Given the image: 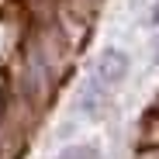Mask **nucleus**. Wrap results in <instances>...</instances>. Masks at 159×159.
<instances>
[{"mask_svg": "<svg viewBox=\"0 0 159 159\" xmlns=\"http://www.w3.org/2000/svg\"><path fill=\"white\" fill-rule=\"evenodd\" d=\"M145 28L159 31V0H152V4H149V11H145Z\"/></svg>", "mask_w": 159, "mask_h": 159, "instance_id": "nucleus-4", "label": "nucleus"}, {"mask_svg": "<svg viewBox=\"0 0 159 159\" xmlns=\"http://www.w3.org/2000/svg\"><path fill=\"white\" fill-rule=\"evenodd\" d=\"M111 104H114V90H107L93 73H87L83 83L76 87V97H73V118L100 121L104 114L111 111Z\"/></svg>", "mask_w": 159, "mask_h": 159, "instance_id": "nucleus-1", "label": "nucleus"}, {"mask_svg": "<svg viewBox=\"0 0 159 159\" xmlns=\"http://www.w3.org/2000/svg\"><path fill=\"white\" fill-rule=\"evenodd\" d=\"M73 131H76V121H62V128H59V142L73 139Z\"/></svg>", "mask_w": 159, "mask_h": 159, "instance_id": "nucleus-5", "label": "nucleus"}, {"mask_svg": "<svg viewBox=\"0 0 159 159\" xmlns=\"http://www.w3.org/2000/svg\"><path fill=\"white\" fill-rule=\"evenodd\" d=\"M56 159H104V152L97 142H66L56 152Z\"/></svg>", "mask_w": 159, "mask_h": 159, "instance_id": "nucleus-3", "label": "nucleus"}, {"mask_svg": "<svg viewBox=\"0 0 159 159\" xmlns=\"http://www.w3.org/2000/svg\"><path fill=\"white\" fill-rule=\"evenodd\" d=\"M90 73H93L107 90H118L125 80L131 76V56H128L121 45H104L97 56H93Z\"/></svg>", "mask_w": 159, "mask_h": 159, "instance_id": "nucleus-2", "label": "nucleus"}, {"mask_svg": "<svg viewBox=\"0 0 159 159\" xmlns=\"http://www.w3.org/2000/svg\"><path fill=\"white\" fill-rule=\"evenodd\" d=\"M152 66H159V38H156V45H152Z\"/></svg>", "mask_w": 159, "mask_h": 159, "instance_id": "nucleus-6", "label": "nucleus"}]
</instances>
